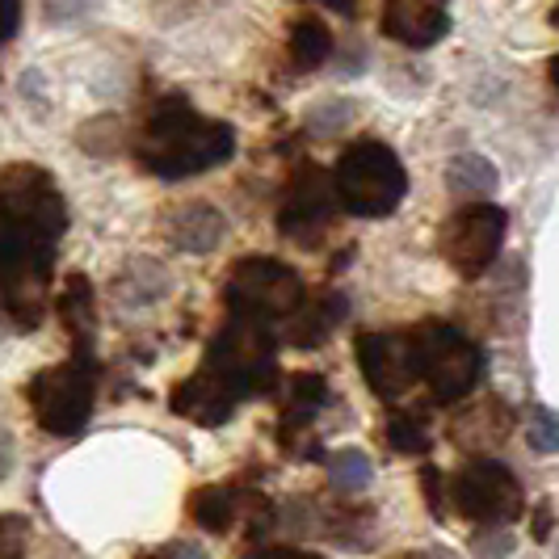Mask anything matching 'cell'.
I'll list each match as a JSON object with an SVG mask.
<instances>
[{"instance_id": "obj_11", "label": "cell", "mask_w": 559, "mask_h": 559, "mask_svg": "<svg viewBox=\"0 0 559 559\" xmlns=\"http://www.w3.org/2000/svg\"><path fill=\"white\" fill-rule=\"evenodd\" d=\"M354 354H358V366H362L366 388L379 400L395 404L420 383L408 333H362L354 341Z\"/></svg>"}, {"instance_id": "obj_16", "label": "cell", "mask_w": 559, "mask_h": 559, "mask_svg": "<svg viewBox=\"0 0 559 559\" xmlns=\"http://www.w3.org/2000/svg\"><path fill=\"white\" fill-rule=\"evenodd\" d=\"M56 311L63 329L72 336V358H93V329H97V308H93V282L84 274H68L56 299Z\"/></svg>"}, {"instance_id": "obj_3", "label": "cell", "mask_w": 559, "mask_h": 559, "mask_svg": "<svg viewBox=\"0 0 559 559\" xmlns=\"http://www.w3.org/2000/svg\"><path fill=\"white\" fill-rule=\"evenodd\" d=\"M333 190L349 215L383 219V215L400 211V202L408 194V173L388 143L358 140L341 152L333 168Z\"/></svg>"}, {"instance_id": "obj_12", "label": "cell", "mask_w": 559, "mask_h": 559, "mask_svg": "<svg viewBox=\"0 0 559 559\" xmlns=\"http://www.w3.org/2000/svg\"><path fill=\"white\" fill-rule=\"evenodd\" d=\"M383 34L400 47L429 51L450 34V0H383Z\"/></svg>"}, {"instance_id": "obj_14", "label": "cell", "mask_w": 559, "mask_h": 559, "mask_svg": "<svg viewBox=\"0 0 559 559\" xmlns=\"http://www.w3.org/2000/svg\"><path fill=\"white\" fill-rule=\"evenodd\" d=\"M168 408H173L181 420H190V425L219 429V425H227V420L236 417L240 400L227 392L211 370H202V366H198L186 383H177V392H173V400H168Z\"/></svg>"}, {"instance_id": "obj_23", "label": "cell", "mask_w": 559, "mask_h": 559, "mask_svg": "<svg viewBox=\"0 0 559 559\" xmlns=\"http://www.w3.org/2000/svg\"><path fill=\"white\" fill-rule=\"evenodd\" d=\"M324 472H329L333 492H341V497H358V492H366V488H370V479H374L370 459H366L362 450H354V447L324 454Z\"/></svg>"}, {"instance_id": "obj_34", "label": "cell", "mask_w": 559, "mask_h": 559, "mask_svg": "<svg viewBox=\"0 0 559 559\" xmlns=\"http://www.w3.org/2000/svg\"><path fill=\"white\" fill-rule=\"evenodd\" d=\"M425 559H459V556H454L450 547H429V551H425Z\"/></svg>"}, {"instance_id": "obj_35", "label": "cell", "mask_w": 559, "mask_h": 559, "mask_svg": "<svg viewBox=\"0 0 559 559\" xmlns=\"http://www.w3.org/2000/svg\"><path fill=\"white\" fill-rule=\"evenodd\" d=\"M547 76H551V84H556V93H559V56L551 59V68H547Z\"/></svg>"}, {"instance_id": "obj_28", "label": "cell", "mask_w": 559, "mask_h": 559, "mask_svg": "<svg viewBox=\"0 0 559 559\" xmlns=\"http://www.w3.org/2000/svg\"><path fill=\"white\" fill-rule=\"evenodd\" d=\"M29 526L26 518H0V559H26Z\"/></svg>"}, {"instance_id": "obj_32", "label": "cell", "mask_w": 559, "mask_h": 559, "mask_svg": "<svg viewBox=\"0 0 559 559\" xmlns=\"http://www.w3.org/2000/svg\"><path fill=\"white\" fill-rule=\"evenodd\" d=\"M9 467H13V438L0 433V476H9Z\"/></svg>"}, {"instance_id": "obj_17", "label": "cell", "mask_w": 559, "mask_h": 559, "mask_svg": "<svg viewBox=\"0 0 559 559\" xmlns=\"http://www.w3.org/2000/svg\"><path fill=\"white\" fill-rule=\"evenodd\" d=\"M509 425H513V413L504 408L501 400H484V404L467 408L463 417L454 420L450 438L459 447H467L472 454H484V450L501 447L504 438H509Z\"/></svg>"}, {"instance_id": "obj_29", "label": "cell", "mask_w": 559, "mask_h": 559, "mask_svg": "<svg viewBox=\"0 0 559 559\" xmlns=\"http://www.w3.org/2000/svg\"><path fill=\"white\" fill-rule=\"evenodd\" d=\"M140 559H211L198 543H186V538H173V543H165V547H156V551H147V556Z\"/></svg>"}, {"instance_id": "obj_33", "label": "cell", "mask_w": 559, "mask_h": 559, "mask_svg": "<svg viewBox=\"0 0 559 559\" xmlns=\"http://www.w3.org/2000/svg\"><path fill=\"white\" fill-rule=\"evenodd\" d=\"M324 9H336V13H354V0H316Z\"/></svg>"}, {"instance_id": "obj_15", "label": "cell", "mask_w": 559, "mask_h": 559, "mask_svg": "<svg viewBox=\"0 0 559 559\" xmlns=\"http://www.w3.org/2000/svg\"><path fill=\"white\" fill-rule=\"evenodd\" d=\"M224 231H227V219L215 206H206V202H186V206H177L165 224L168 245L181 252H215L219 240H224Z\"/></svg>"}, {"instance_id": "obj_18", "label": "cell", "mask_w": 559, "mask_h": 559, "mask_svg": "<svg viewBox=\"0 0 559 559\" xmlns=\"http://www.w3.org/2000/svg\"><path fill=\"white\" fill-rule=\"evenodd\" d=\"M240 513H245V492L231 484H211L190 497V518L206 534H227L240 522Z\"/></svg>"}, {"instance_id": "obj_4", "label": "cell", "mask_w": 559, "mask_h": 559, "mask_svg": "<svg viewBox=\"0 0 559 559\" xmlns=\"http://www.w3.org/2000/svg\"><path fill=\"white\" fill-rule=\"evenodd\" d=\"M417 379L429 388L438 404H459L479 388L484 379V349L459 324L447 320H425L408 333Z\"/></svg>"}, {"instance_id": "obj_20", "label": "cell", "mask_w": 559, "mask_h": 559, "mask_svg": "<svg viewBox=\"0 0 559 559\" xmlns=\"http://www.w3.org/2000/svg\"><path fill=\"white\" fill-rule=\"evenodd\" d=\"M447 186L454 198H467V202H488L492 190L501 186V173L488 156L479 152H463L447 165Z\"/></svg>"}, {"instance_id": "obj_6", "label": "cell", "mask_w": 559, "mask_h": 559, "mask_svg": "<svg viewBox=\"0 0 559 559\" xmlns=\"http://www.w3.org/2000/svg\"><path fill=\"white\" fill-rule=\"evenodd\" d=\"M304 299H308L304 278L278 257H240L224 282L227 316H245V320H261V324L290 320L304 308Z\"/></svg>"}, {"instance_id": "obj_5", "label": "cell", "mask_w": 559, "mask_h": 559, "mask_svg": "<svg viewBox=\"0 0 559 559\" xmlns=\"http://www.w3.org/2000/svg\"><path fill=\"white\" fill-rule=\"evenodd\" d=\"M29 413L43 433L51 438H76L97 404V370L93 358H68L59 366L38 370L26 383Z\"/></svg>"}, {"instance_id": "obj_38", "label": "cell", "mask_w": 559, "mask_h": 559, "mask_svg": "<svg viewBox=\"0 0 559 559\" xmlns=\"http://www.w3.org/2000/svg\"><path fill=\"white\" fill-rule=\"evenodd\" d=\"M556 559H559V556H556Z\"/></svg>"}, {"instance_id": "obj_10", "label": "cell", "mask_w": 559, "mask_h": 559, "mask_svg": "<svg viewBox=\"0 0 559 559\" xmlns=\"http://www.w3.org/2000/svg\"><path fill=\"white\" fill-rule=\"evenodd\" d=\"M336 190L333 177L320 165H299L290 186H286V202L278 211V231L299 245V249H320V240L329 236L336 219Z\"/></svg>"}, {"instance_id": "obj_30", "label": "cell", "mask_w": 559, "mask_h": 559, "mask_svg": "<svg viewBox=\"0 0 559 559\" xmlns=\"http://www.w3.org/2000/svg\"><path fill=\"white\" fill-rule=\"evenodd\" d=\"M22 29V0H0V47Z\"/></svg>"}, {"instance_id": "obj_8", "label": "cell", "mask_w": 559, "mask_h": 559, "mask_svg": "<svg viewBox=\"0 0 559 559\" xmlns=\"http://www.w3.org/2000/svg\"><path fill=\"white\" fill-rule=\"evenodd\" d=\"M447 492L454 513L476 522V526H509L526 513V492H522L518 476L501 459H488V454H472L454 472Z\"/></svg>"}, {"instance_id": "obj_21", "label": "cell", "mask_w": 559, "mask_h": 559, "mask_svg": "<svg viewBox=\"0 0 559 559\" xmlns=\"http://www.w3.org/2000/svg\"><path fill=\"white\" fill-rule=\"evenodd\" d=\"M349 316V304L341 299V295H324L320 304H308L304 299V308L290 316V341L295 345H320V341H329L333 329Z\"/></svg>"}, {"instance_id": "obj_1", "label": "cell", "mask_w": 559, "mask_h": 559, "mask_svg": "<svg viewBox=\"0 0 559 559\" xmlns=\"http://www.w3.org/2000/svg\"><path fill=\"white\" fill-rule=\"evenodd\" d=\"M140 165L165 181H186L198 173L227 165L236 156V131L231 122L198 114L186 97H160L140 131Z\"/></svg>"}, {"instance_id": "obj_27", "label": "cell", "mask_w": 559, "mask_h": 559, "mask_svg": "<svg viewBox=\"0 0 559 559\" xmlns=\"http://www.w3.org/2000/svg\"><path fill=\"white\" fill-rule=\"evenodd\" d=\"M513 547H518V538H513L509 526H479V531L472 534V551H476V559H509L513 556Z\"/></svg>"}, {"instance_id": "obj_25", "label": "cell", "mask_w": 559, "mask_h": 559, "mask_svg": "<svg viewBox=\"0 0 559 559\" xmlns=\"http://www.w3.org/2000/svg\"><path fill=\"white\" fill-rule=\"evenodd\" d=\"M383 438L400 454H429V425H425L420 413H392Z\"/></svg>"}, {"instance_id": "obj_2", "label": "cell", "mask_w": 559, "mask_h": 559, "mask_svg": "<svg viewBox=\"0 0 559 559\" xmlns=\"http://www.w3.org/2000/svg\"><path fill=\"white\" fill-rule=\"evenodd\" d=\"M202 370H211L227 392L240 404L270 395L278 388V341H274V324L261 320H245V316H227L224 333L211 341Z\"/></svg>"}, {"instance_id": "obj_31", "label": "cell", "mask_w": 559, "mask_h": 559, "mask_svg": "<svg viewBox=\"0 0 559 559\" xmlns=\"http://www.w3.org/2000/svg\"><path fill=\"white\" fill-rule=\"evenodd\" d=\"M249 559H324L316 551H299V547H265V551H252Z\"/></svg>"}, {"instance_id": "obj_26", "label": "cell", "mask_w": 559, "mask_h": 559, "mask_svg": "<svg viewBox=\"0 0 559 559\" xmlns=\"http://www.w3.org/2000/svg\"><path fill=\"white\" fill-rule=\"evenodd\" d=\"M526 442L543 454H556L559 450V413L551 408H531L526 413Z\"/></svg>"}, {"instance_id": "obj_24", "label": "cell", "mask_w": 559, "mask_h": 559, "mask_svg": "<svg viewBox=\"0 0 559 559\" xmlns=\"http://www.w3.org/2000/svg\"><path fill=\"white\" fill-rule=\"evenodd\" d=\"M354 118H358V106H354V102H345V97H324V102H316V106L304 114V122H308L311 135H324V140L341 135Z\"/></svg>"}, {"instance_id": "obj_7", "label": "cell", "mask_w": 559, "mask_h": 559, "mask_svg": "<svg viewBox=\"0 0 559 559\" xmlns=\"http://www.w3.org/2000/svg\"><path fill=\"white\" fill-rule=\"evenodd\" d=\"M0 227L38 236L59 245L68 231V202L59 194V181L38 165L0 168Z\"/></svg>"}, {"instance_id": "obj_9", "label": "cell", "mask_w": 559, "mask_h": 559, "mask_svg": "<svg viewBox=\"0 0 559 559\" xmlns=\"http://www.w3.org/2000/svg\"><path fill=\"white\" fill-rule=\"evenodd\" d=\"M504 231H509V215L488 198V202H467L447 219L438 249L447 257V265L463 278H479L492 270V261L501 257Z\"/></svg>"}, {"instance_id": "obj_36", "label": "cell", "mask_w": 559, "mask_h": 559, "mask_svg": "<svg viewBox=\"0 0 559 559\" xmlns=\"http://www.w3.org/2000/svg\"><path fill=\"white\" fill-rule=\"evenodd\" d=\"M551 22H556V26H559V0H556V13H551Z\"/></svg>"}, {"instance_id": "obj_13", "label": "cell", "mask_w": 559, "mask_h": 559, "mask_svg": "<svg viewBox=\"0 0 559 559\" xmlns=\"http://www.w3.org/2000/svg\"><path fill=\"white\" fill-rule=\"evenodd\" d=\"M286 413H282V433L278 442L282 450H290V454H316V442H308L311 425L320 417V408L329 404V379L324 374H316V370H299V374H290V383H286Z\"/></svg>"}, {"instance_id": "obj_22", "label": "cell", "mask_w": 559, "mask_h": 559, "mask_svg": "<svg viewBox=\"0 0 559 559\" xmlns=\"http://www.w3.org/2000/svg\"><path fill=\"white\" fill-rule=\"evenodd\" d=\"M286 47H290V63H295L299 72H311V68H320L324 59L333 56V34H329V26H324L320 17H299V22L290 26Z\"/></svg>"}, {"instance_id": "obj_19", "label": "cell", "mask_w": 559, "mask_h": 559, "mask_svg": "<svg viewBox=\"0 0 559 559\" xmlns=\"http://www.w3.org/2000/svg\"><path fill=\"white\" fill-rule=\"evenodd\" d=\"M114 286H118V299H122L127 308H147V304L165 299L173 278H168V270L156 257H135V261L118 274Z\"/></svg>"}, {"instance_id": "obj_37", "label": "cell", "mask_w": 559, "mask_h": 559, "mask_svg": "<svg viewBox=\"0 0 559 559\" xmlns=\"http://www.w3.org/2000/svg\"><path fill=\"white\" fill-rule=\"evenodd\" d=\"M400 559H425V556H400Z\"/></svg>"}]
</instances>
